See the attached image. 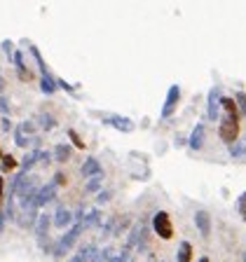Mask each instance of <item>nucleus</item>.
Returning <instances> with one entry per match:
<instances>
[{
	"label": "nucleus",
	"instance_id": "obj_40",
	"mask_svg": "<svg viewBox=\"0 0 246 262\" xmlns=\"http://www.w3.org/2000/svg\"><path fill=\"white\" fill-rule=\"evenodd\" d=\"M199 262H209V258H199Z\"/></svg>",
	"mask_w": 246,
	"mask_h": 262
},
{
	"label": "nucleus",
	"instance_id": "obj_12",
	"mask_svg": "<svg viewBox=\"0 0 246 262\" xmlns=\"http://www.w3.org/2000/svg\"><path fill=\"white\" fill-rule=\"evenodd\" d=\"M12 61H14V66H16L19 80H24V82H26V80L31 78V73H28V68H26V61H24V54H21V49H16V52H14Z\"/></svg>",
	"mask_w": 246,
	"mask_h": 262
},
{
	"label": "nucleus",
	"instance_id": "obj_34",
	"mask_svg": "<svg viewBox=\"0 0 246 262\" xmlns=\"http://www.w3.org/2000/svg\"><path fill=\"white\" fill-rule=\"evenodd\" d=\"M56 84H59V87H64V89H66V92H73V87H70L68 82H64V80H59V82H56Z\"/></svg>",
	"mask_w": 246,
	"mask_h": 262
},
{
	"label": "nucleus",
	"instance_id": "obj_1",
	"mask_svg": "<svg viewBox=\"0 0 246 262\" xmlns=\"http://www.w3.org/2000/svg\"><path fill=\"white\" fill-rule=\"evenodd\" d=\"M82 229H84V227H82V223H75V225H73V227L68 229V232H66V234H64L61 239H59V241H56V248H54V255H56V258H64V255H66V253H68L73 246H75V241L80 239Z\"/></svg>",
	"mask_w": 246,
	"mask_h": 262
},
{
	"label": "nucleus",
	"instance_id": "obj_42",
	"mask_svg": "<svg viewBox=\"0 0 246 262\" xmlns=\"http://www.w3.org/2000/svg\"><path fill=\"white\" fill-rule=\"evenodd\" d=\"M2 157H5V155H2V152H0V159H2Z\"/></svg>",
	"mask_w": 246,
	"mask_h": 262
},
{
	"label": "nucleus",
	"instance_id": "obj_16",
	"mask_svg": "<svg viewBox=\"0 0 246 262\" xmlns=\"http://www.w3.org/2000/svg\"><path fill=\"white\" fill-rule=\"evenodd\" d=\"M98 220H101V213H98V211L96 209H92L89 211V213H87V215H82V227H84V229H89V227H96V225H98Z\"/></svg>",
	"mask_w": 246,
	"mask_h": 262
},
{
	"label": "nucleus",
	"instance_id": "obj_30",
	"mask_svg": "<svg viewBox=\"0 0 246 262\" xmlns=\"http://www.w3.org/2000/svg\"><path fill=\"white\" fill-rule=\"evenodd\" d=\"M68 136H70V141H73V143L78 145V147H84V141H80L78 131H73V129H70V131H68Z\"/></svg>",
	"mask_w": 246,
	"mask_h": 262
},
{
	"label": "nucleus",
	"instance_id": "obj_5",
	"mask_svg": "<svg viewBox=\"0 0 246 262\" xmlns=\"http://www.w3.org/2000/svg\"><path fill=\"white\" fill-rule=\"evenodd\" d=\"M31 131H33V124L31 122L16 124V129H14V143L19 145V147H28V143H31Z\"/></svg>",
	"mask_w": 246,
	"mask_h": 262
},
{
	"label": "nucleus",
	"instance_id": "obj_17",
	"mask_svg": "<svg viewBox=\"0 0 246 262\" xmlns=\"http://www.w3.org/2000/svg\"><path fill=\"white\" fill-rule=\"evenodd\" d=\"M56 80L52 78V75H45V78H40V89L42 94H47V96H52V94H56Z\"/></svg>",
	"mask_w": 246,
	"mask_h": 262
},
{
	"label": "nucleus",
	"instance_id": "obj_36",
	"mask_svg": "<svg viewBox=\"0 0 246 262\" xmlns=\"http://www.w3.org/2000/svg\"><path fill=\"white\" fill-rule=\"evenodd\" d=\"M2 129H5V131L12 129V124H10V119H7V117H2Z\"/></svg>",
	"mask_w": 246,
	"mask_h": 262
},
{
	"label": "nucleus",
	"instance_id": "obj_28",
	"mask_svg": "<svg viewBox=\"0 0 246 262\" xmlns=\"http://www.w3.org/2000/svg\"><path fill=\"white\" fill-rule=\"evenodd\" d=\"M0 113H2V117H7V115H10V103H7V96H0Z\"/></svg>",
	"mask_w": 246,
	"mask_h": 262
},
{
	"label": "nucleus",
	"instance_id": "obj_38",
	"mask_svg": "<svg viewBox=\"0 0 246 262\" xmlns=\"http://www.w3.org/2000/svg\"><path fill=\"white\" fill-rule=\"evenodd\" d=\"M2 187H5V180H2V176H0V199H2Z\"/></svg>",
	"mask_w": 246,
	"mask_h": 262
},
{
	"label": "nucleus",
	"instance_id": "obj_9",
	"mask_svg": "<svg viewBox=\"0 0 246 262\" xmlns=\"http://www.w3.org/2000/svg\"><path fill=\"white\" fill-rule=\"evenodd\" d=\"M195 225H197V229H199V234L202 236H209L211 234V215H209V211H197L195 213Z\"/></svg>",
	"mask_w": 246,
	"mask_h": 262
},
{
	"label": "nucleus",
	"instance_id": "obj_14",
	"mask_svg": "<svg viewBox=\"0 0 246 262\" xmlns=\"http://www.w3.org/2000/svg\"><path fill=\"white\" fill-rule=\"evenodd\" d=\"M70 220H73V213H70L66 206L56 209V215H54V225H56V227H68Z\"/></svg>",
	"mask_w": 246,
	"mask_h": 262
},
{
	"label": "nucleus",
	"instance_id": "obj_15",
	"mask_svg": "<svg viewBox=\"0 0 246 262\" xmlns=\"http://www.w3.org/2000/svg\"><path fill=\"white\" fill-rule=\"evenodd\" d=\"M40 155H42V150H38V147L31 150V152L26 155V159H24V164H21V173H28V171L33 169V164L40 162Z\"/></svg>",
	"mask_w": 246,
	"mask_h": 262
},
{
	"label": "nucleus",
	"instance_id": "obj_32",
	"mask_svg": "<svg viewBox=\"0 0 246 262\" xmlns=\"http://www.w3.org/2000/svg\"><path fill=\"white\" fill-rule=\"evenodd\" d=\"M237 204H239V211H242V213H246V192L239 196V201H237Z\"/></svg>",
	"mask_w": 246,
	"mask_h": 262
},
{
	"label": "nucleus",
	"instance_id": "obj_19",
	"mask_svg": "<svg viewBox=\"0 0 246 262\" xmlns=\"http://www.w3.org/2000/svg\"><path fill=\"white\" fill-rule=\"evenodd\" d=\"M70 152H73V150H70V145L59 143L54 147V159H56V162H66V159L70 157Z\"/></svg>",
	"mask_w": 246,
	"mask_h": 262
},
{
	"label": "nucleus",
	"instance_id": "obj_41",
	"mask_svg": "<svg viewBox=\"0 0 246 262\" xmlns=\"http://www.w3.org/2000/svg\"><path fill=\"white\" fill-rule=\"evenodd\" d=\"M244 157H246V143H244Z\"/></svg>",
	"mask_w": 246,
	"mask_h": 262
},
{
	"label": "nucleus",
	"instance_id": "obj_6",
	"mask_svg": "<svg viewBox=\"0 0 246 262\" xmlns=\"http://www.w3.org/2000/svg\"><path fill=\"white\" fill-rule=\"evenodd\" d=\"M56 187H59V185H56L54 180H49L47 185H42L40 192H38V199H35V206H38V209H42L45 204H49V201L54 199V196H56Z\"/></svg>",
	"mask_w": 246,
	"mask_h": 262
},
{
	"label": "nucleus",
	"instance_id": "obj_18",
	"mask_svg": "<svg viewBox=\"0 0 246 262\" xmlns=\"http://www.w3.org/2000/svg\"><path fill=\"white\" fill-rule=\"evenodd\" d=\"M190 258H192V246H190V241H183V244L178 246L176 262H190Z\"/></svg>",
	"mask_w": 246,
	"mask_h": 262
},
{
	"label": "nucleus",
	"instance_id": "obj_24",
	"mask_svg": "<svg viewBox=\"0 0 246 262\" xmlns=\"http://www.w3.org/2000/svg\"><path fill=\"white\" fill-rule=\"evenodd\" d=\"M40 124H42V129H52L56 122H54V117L52 115H47V113H42L40 115Z\"/></svg>",
	"mask_w": 246,
	"mask_h": 262
},
{
	"label": "nucleus",
	"instance_id": "obj_25",
	"mask_svg": "<svg viewBox=\"0 0 246 262\" xmlns=\"http://www.w3.org/2000/svg\"><path fill=\"white\" fill-rule=\"evenodd\" d=\"M113 262H131V250H129L127 246H124L122 253H117V258H115Z\"/></svg>",
	"mask_w": 246,
	"mask_h": 262
},
{
	"label": "nucleus",
	"instance_id": "obj_21",
	"mask_svg": "<svg viewBox=\"0 0 246 262\" xmlns=\"http://www.w3.org/2000/svg\"><path fill=\"white\" fill-rule=\"evenodd\" d=\"M14 166H16V162H14V157H12V155H5V157L0 159V171H2V173H7V171H12Z\"/></svg>",
	"mask_w": 246,
	"mask_h": 262
},
{
	"label": "nucleus",
	"instance_id": "obj_33",
	"mask_svg": "<svg viewBox=\"0 0 246 262\" xmlns=\"http://www.w3.org/2000/svg\"><path fill=\"white\" fill-rule=\"evenodd\" d=\"M54 183H56V185H64V183H66V176H64L61 171H59V173L54 176Z\"/></svg>",
	"mask_w": 246,
	"mask_h": 262
},
{
	"label": "nucleus",
	"instance_id": "obj_39",
	"mask_svg": "<svg viewBox=\"0 0 246 262\" xmlns=\"http://www.w3.org/2000/svg\"><path fill=\"white\" fill-rule=\"evenodd\" d=\"M2 89H5V80H2V75H0V94H2Z\"/></svg>",
	"mask_w": 246,
	"mask_h": 262
},
{
	"label": "nucleus",
	"instance_id": "obj_2",
	"mask_svg": "<svg viewBox=\"0 0 246 262\" xmlns=\"http://www.w3.org/2000/svg\"><path fill=\"white\" fill-rule=\"evenodd\" d=\"M220 138L225 141L228 145L237 143V136H239V117H230V115H223L220 119V127H218Z\"/></svg>",
	"mask_w": 246,
	"mask_h": 262
},
{
	"label": "nucleus",
	"instance_id": "obj_20",
	"mask_svg": "<svg viewBox=\"0 0 246 262\" xmlns=\"http://www.w3.org/2000/svg\"><path fill=\"white\" fill-rule=\"evenodd\" d=\"M28 49H31V54H33V59H35V64H38V68H40L42 78H45V75H49V73H47V66H45V61H42L40 52H38V47H35V45H31Z\"/></svg>",
	"mask_w": 246,
	"mask_h": 262
},
{
	"label": "nucleus",
	"instance_id": "obj_29",
	"mask_svg": "<svg viewBox=\"0 0 246 262\" xmlns=\"http://www.w3.org/2000/svg\"><path fill=\"white\" fill-rule=\"evenodd\" d=\"M0 49H2L5 54H12V56H14V52H16V49H14V45L10 42V40H5V42L0 45Z\"/></svg>",
	"mask_w": 246,
	"mask_h": 262
},
{
	"label": "nucleus",
	"instance_id": "obj_8",
	"mask_svg": "<svg viewBox=\"0 0 246 262\" xmlns=\"http://www.w3.org/2000/svg\"><path fill=\"white\" fill-rule=\"evenodd\" d=\"M218 108H220V92L213 87L211 92H209V105H206V119H211V122H216L218 117Z\"/></svg>",
	"mask_w": 246,
	"mask_h": 262
},
{
	"label": "nucleus",
	"instance_id": "obj_27",
	"mask_svg": "<svg viewBox=\"0 0 246 262\" xmlns=\"http://www.w3.org/2000/svg\"><path fill=\"white\" fill-rule=\"evenodd\" d=\"M228 152H230V157H242V155H244V145L234 143V145H230V150H228Z\"/></svg>",
	"mask_w": 246,
	"mask_h": 262
},
{
	"label": "nucleus",
	"instance_id": "obj_13",
	"mask_svg": "<svg viewBox=\"0 0 246 262\" xmlns=\"http://www.w3.org/2000/svg\"><path fill=\"white\" fill-rule=\"evenodd\" d=\"M80 255L84 262H98V255H101V250L96 244H84L80 246Z\"/></svg>",
	"mask_w": 246,
	"mask_h": 262
},
{
	"label": "nucleus",
	"instance_id": "obj_23",
	"mask_svg": "<svg viewBox=\"0 0 246 262\" xmlns=\"http://www.w3.org/2000/svg\"><path fill=\"white\" fill-rule=\"evenodd\" d=\"M234 101H237L239 113H242V115H246V94L244 92H237V94H234Z\"/></svg>",
	"mask_w": 246,
	"mask_h": 262
},
{
	"label": "nucleus",
	"instance_id": "obj_7",
	"mask_svg": "<svg viewBox=\"0 0 246 262\" xmlns=\"http://www.w3.org/2000/svg\"><path fill=\"white\" fill-rule=\"evenodd\" d=\"M204 143V122H197L190 131V138H188V147H190L192 152H197L199 147Z\"/></svg>",
	"mask_w": 246,
	"mask_h": 262
},
{
	"label": "nucleus",
	"instance_id": "obj_26",
	"mask_svg": "<svg viewBox=\"0 0 246 262\" xmlns=\"http://www.w3.org/2000/svg\"><path fill=\"white\" fill-rule=\"evenodd\" d=\"M98 187H101V176H96V178H92L89 183L84 185V190H87V192H96Z\"/></svg>",
	"mask_w": 246,
	"mask_h": 262
},
{
	"label": "nucleus",
	"instance_id": "obj_35",
	"mask_svg": "<svg viewBox=\"0 0 246 262\" xmlns=\"http://www.w3.org/2000/svg\"><path fill=\"white\" fill-rule=\"evenodd\" d=\"M49 159H52V155H49V152H45V150H42V155H40V162H45V164H47V162H49Z\"/></svg>",
	"mask_w": 246,
	"mask_h": 262
},
{
	"label": "nucleus",
	"instance_id": "obj_10",
	"mask_svg": "<svg viewBox=\"0 0 246 262\" xmlns=\"http://www.w3.org/2000/svg\"><path fill=\"white\" fill-rule=\"evenodd\" d=\"M101 164H98V159L96 157H87L84 159V164H82V176H84V178H89V180H92V178H96V176H101Z\"/></svg>",
	"mask_w": 246,
	"mask_h": 262
},
{
	"label": "nucleus",
	"instance_id": "obj_11",
	"mask_svg": "<svg viewBox=\"0 0 246 262\" xmlns=\"http://www.w3.org/2000/svg\"><path fill=\"white\" fill-rule=\"evenodd\" d=\"M108 122H110V124H113V127H115L117 131H122V133H131V131H134V122H131L129 117H120V115H113V117H110Z\"/></svg>",
	"mask_w": 246,
	"mask_h": 262
},
{
	"label": "nucleus",
	"instance_id": "obj_22",
	"mask_svg": "<svg viewBox=\"0 0 246 262\" xmlns=\"http://www.w3.org/2000/svg\"><path fill=\"white\" fill-rule=\"evenodd\" d=\"M117 258V253H115V248H110V246H106V248L101 250V255H98V262H113Z\"/></svg>",
	"mask_w": 246,
	"mask_h": 262
},
{
	"label": "nucleus",
	"instance_id": "obj_31",
	"mask_svg": "<svg viewBox=\"0 0 246 262\" xmlns=\"http://www.w3.org/2000/svg\"><path fill=\"white\" fill-rule=\"evenodd\" d=\"M110 196H113V192H101V195L96 196V201H98V204H103V201H108Z\"/></svg>",
	"mask_w": 246,
	"mask_h": 262
},
{
	"label": "nucleus",
	"instance_id": "obj_37",
	"mask_svg": "<svg viewBox=\"0 0 246 262\" xmlns=\"http://www.w3.org/2000/svg\"><path fill=\"white\" fill-rule=\"evenodd\" d=\"M68 262H84V260H82V255H80V253H78V255H75V258H70Z\"/></svg>",
	"mask_w": 246,
	"mask_h": 262
},
{
	"label": "nucleus",
	"instance_id": "obj_43",
	"mask_svg": "<svg viewBox=\"0 0 246 262\" xmlns=\"http://www.w3.org/2000/svg\"><path fill=\"white\" fill-rule=\"evenodd\" d=\"M244 262H246V253H244Z\"/></svg>",
	"mask_w": 246,
	"mask_h": 262
},
{
	"label": "nucleus",
	"instance_id": "obj_4",
	"mask_svg": "<svg viewBox=\"0 0 246 262\" xmlns=\"http://www.w3.org/2000/svg\"><path fill=\"white\" fill-rule=\"evenodd\" d=\"M178 98H180V87L178 84H171L169 87V94H166V101L162 105V113H160V117H171V113H174V108H176Z\"/></svg>",
	"mask_w": 246,
	"mask_h": 262
},
{
	"label": "nucleus",
	"instance_id": "obj_3",
	"mask_svg": "<svg viewBox=\"0 0 246 262\" xmlns=\"http://www.w3.org/2000/svg\"><path fill=\"white\" fill-rule=\"evenodd\" d=\"M152 229L160 239H171L174 236V227H171V220H169V213L166 211H157L152 215Z\"/></svg>",
	"mask_w": 246,
	"mask_h": 262
}]
</instances>
